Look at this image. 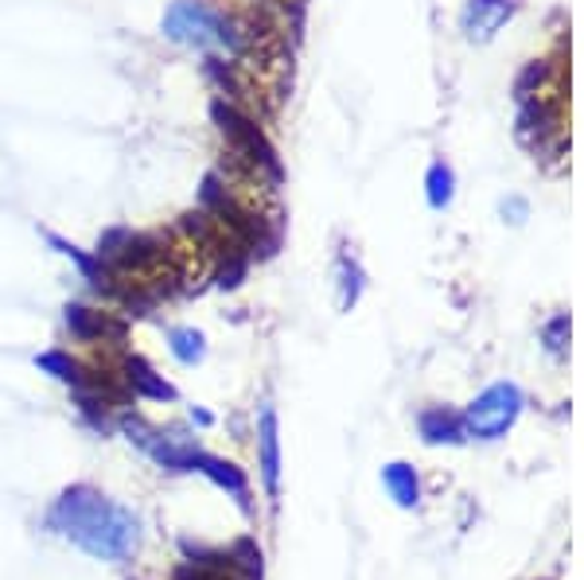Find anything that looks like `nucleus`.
Listing matches in <instances>:
<instances>
[{
	"label": "nucleus",
	"instance_id": "ddd939ff",
	"mask_svg": "<svg viewBox=\"0 0 584 580\" xmlns=\"http://www.w3.org/2000/svg\"><path fill=\"white\" fill-rule=\"evenodd\" d=\"M35 367L47 370L51 379L67 382L70 390H82V386H87V367L70 359L67 351H44V355H35Z\"/></svg>",
	"mask_w": 584,
	"mask_h": 580
},
{
	"label": "nucleus",
	"instance_id": "6e6552de",
	"mask_svg": "<svg viewBox=\"0 0 584 580\" xmlns=\"http://www.w3.org/2000/svg\"><path fill=\"white\" fill-rule=\"evenodd\" d=\"M257 444H262L265 491L277 499V491H280V437H277V409H273V405L262 409V421H257Z\"/></svg>",
	"mask_w": 584,
	"mask_h": 580
},
{
	"label": "nucleus",
	"instance_id": "1a4fd4ad",
	"mask_svg": "<svg viewBox=\"0 0 584 580\" xmlns=\"http://www.w3.org/2000/svg\"><path fill=\"white\" fill-rule=\"evenodd\" d=\"M125 382H129L133 394H140V397L175 402V386H172V382H164V374H157V370L140 359V355H129V359H125Z\"/></svg>",
	"mask_w": 584,
	"mask_h": 580
},
{
	"label": "nucleus",
	"instance_id": "f257e3e1",
	"mask_svg": "<svg viewBox=\"0 0 584 580\" xmlns=\"http://www.w3.org/2000/svg\"><path fill=\"white\" fill-rule=\"evenodd\" d=\"M47 526L102 561H122L137 545V519L125 507L98 495L94 487L62 491L55 507L47 510Z\"/></svg>",
	"mask_w": 584,
	"mask_h": 580
},
{
	"label": "nucleus",
	"instance_id": "dca6fc26",
	"mask_svg": "<svg viewBox=\"0 0 584 580\" xmlns=\"http://www.w3.org/2000/svg\"><path fill=\"white\" fill-rule=\"evenodd\" d=\"M363 292V269L351 257H340V309L347 312Z\"/></svg>",
	"mask_w": 584,
	"mask_h": 580
},
{
	"label": "nucleus",
	"instance_id": "a211bd4d",
	"mask_svg": "<svg viewBox=\"0 0 584 580\" xmlns=\"http://www.w3.org/2000/svg\"><path fill=\"white\" fill-rule=\"evenodd\" d=\"M192 421H199V425H210V414H203V409H192Z\"/></svg>",
	"mask_w": 584,
	"mask_h": 580
},
{
	"label": "nucleus",
	"instance_id": "7ed1b4c3",
	"mask_svg": "<svg viewBox=\"0 0 584 580\" xmlns=\"http://www.w3.org/2000/svg\"><path fill=\"white\" fill-rule=\"evenodd\" d=\"M210 117H215L218 132L227 137L230 156H234L238 164H245L250 176H257V179L265 176L270 184H280V176H285V172H280V156L270 144V137L262 132V125L253 121L242 106L227 102V97H215V102H210Z\"/></svg>",
	"mask_w": 584,
	"mask_h": 580
},
{
	"label": "nucleus",
	"instance_id": "9d476101",
	"mask_svg": "<svg viewBox=\"0 0 584 580\" xmlns=\"http://www.w3.org/2000/svg\"><path fill=\"white\" fill-rule=\"evenodd\" d=\"M421 437L428 440V444H456V440H463V414H453V409H445V405H436V409H425L417 421Z\"/></svg>",
	"mask_w": 584,
	"mask_h": 580
},
{
	"label": "nucleus",
	"instance_id": "20e7f679",
	"mask_svg": "<svg viewBox=\"0 0 584 580\" xmlns=\"http://www.w3.org/2000/svg\"><path fill=\"white\" fill-rule=\"evenodd\" d=\"M94 254L114 269L117 281H133V277H152L160 265H168L172 250H168V237L157 234V230L114 227L98 237Z\"/></svg>",
	"mask_w": 584,
	"mask_h": 580
},
{
	"label": "nucleus",
	"instance_id": "39448f33",
	"mask_svg": "<svg viewBox=\"0 0 584 580\" xmlns=\"http://www.w3.org/2000/svg\"><path fill=\"white\" fill-rule=\"evenodd\" d=\"M523 414V390L515 382H495L483 390L463 414V437L476 440H499Z\"/></svg>",
	"mask_w": 584,
	"mask_h": 580
},
{
	"label": "nucleus",
	"instance_id": "4468645a",
	"mask_svg": "<svg viewBox=\"0 0 584 580\" xmlns=\"http://www.w3.org/2000/svg\"><path fill=\"white\" fill-rule=\"evenodd\" d=\"M382 484L390 487V495L398 499V507H417L421 484H417V472H413L410 464H390V467H382Z\"/></svg>",
	"mask_w": 584,
	"mask_h": 580
},
{
	"label": "nucleus",
	"instance_id": "0eeeda50",
	"mask_svg": "<svg viewBox=\"0 0 584 580\" xmlns=\"http://www.w3.org/2000/svg\"><path fill=\"white\" fill-rule=\"evenodd\" d=\"M67 320V332L79 339V344H105V339H125V324L114 320L110 312L87 309V304H67L62 309Z\"/></svg>",
	"mask_w": 584,
	"mask_h": 580
},
{
	"label": "nucleus",
	"instance_id": "9b49d317",
	"mask_svg": "<svg viewBox=\"0 0 584 580\" xmlns=\"http://www.w3.org/2000/svg\"><path fill=\"white\" fill-rule=\"evenodd\" d=\"M199 467L207 479H215L222 491H230L234 495L242 507H250V484H245V475H242V467H234V464H227V460H218V456H207V452H199Z\"/></svg>",
	"mask_w": 584,
	"mask_h": 580
},
{
	"label": "nucleus",
	"instance_id": "2eb2a0df",
	"mask_svg": "<svg viewBox=\"0 0 584 580\" xmlns=\"http://www.w3.org/2000/svg\"><path fill=\"white\" fill-rule=\"evenodd\" d=\"M168 347H172V355L184 367H195V362L207 359V339H203V332H195V327H172L168 332Z\"/></svg>",
	"mask_w": 584,
	"mask_h": 580
},
{
	"label": "nucleus",
	"instance_id": "423d86ee",
	"mask_svg": "<svg viewBox=\"0 0 584 580\" xmlns=\"http://www.w3.org/2000/svg\"><path fill=\"white\" fill-rule=\"evenodd\" d=\"M515 0H463L460 32L471 44H491L503 32V24L515 16Z\"/></svg>",
	"mask_w": 584,
	"mask_h": 580
},
{
	"label": "nucleus",
	"instance_id": "f3484780",
	"mask_svg": "<svg viewBox=\"0 0 584 580\" xmlns=\"http://www.w3.org/2000/svg\"><path fill=\"white\" fill-rule=\"evenodd\" d=\"M569 332V316H558V320H553V324L550 327H546V339H550V351H565V344H561V335H565Z\"/></svg>",
	"mask_w": 584,
	"mask_h": 580
},
{
	"label": "nucleus",
	"instance_id": "f03ea898",
	"mask_svg": "<svg viewBox=\"0 0 584 580\" xmlns=\"http://www.w3.org/2000/svg\"><path fill=\"white\" fill-rule=\"evenodd\" d=\"M160 32L172 44L203 55H227V59L250 55V32L238 24V16H230L210 0H172L160 20Z\"/></svg>",
	"mask_w": 584,
	"mask_h": 580
},
{
	"label": "nucleus",
	"instance_id": "f8f14e48",
	"mask_svg": "<svg viewBox=\"0 0 584 580\" xmlns=\"http://www.w3.org/2000/svg\"><path fill=\"white\" fill-rule=\"evenodd\" d=\"M425 199L433 211H445V207H453L456 199V172L448 160H433L428 164V176H425Z\"/></svg>",
	"mask_w": 584,
	"mask_h": 580
}]
</instances>
